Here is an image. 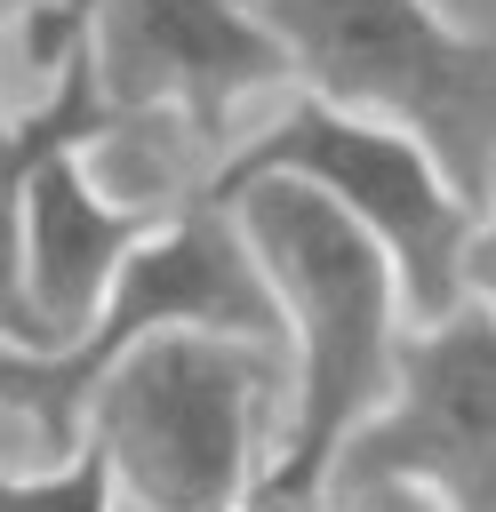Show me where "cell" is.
<instances>
[{
    "label": "cell",
    "mask_w": 496,
    "mask_h": 512,
    "mask_svg": "<svg viewBox=\"0 0 496 512\" xmlns=\"http://www.w3.org/2000/svg\"><path fill=\"white\" fill-rule=\"evenodd\" d=\"M112 128H120V112L104 104V88L88 72V24H80V40L56 56V88H40V104H24V112H0V344L48 352V328L24 296V192H32V176L72 144H112Z\"/></svg>",
    "instance_id": "9"
},
{
    "label": "cell",
    "mask_w": 496,
    "mask_h": 512,
    "mask_svg": "<svg viewBox=\"0 0 496 512\" xmlns=\"http://www.w3.org/2000/svg\"><path fill=\"white\" fill-rule=\"evenodd\" d=\"M384 472L440 488L456 512H496V312L480 296L400 328L392 392L352 424L328 488Z\"/></svg>",
    "instance_id": "7"
},
{
    "label": "cell",
    "mask_w": 496,
    "mask_h": 512,
    "mask_svg": "<svg viewBox=\"0 0 496 512\" xmlns=\"http://www.w3.org/2000/svg\"><path fill=\"white\" fill-rule=\"evenodd\" d=\"M152 328H232V336H264L280 344V312H272V288L232 224V208L216 192H192L176 200L112 272L96 320L40 352V344H0V408L32 424V448L40 464L72 456L80 448V408H88V384L128 352L144 344ZM288 352V344H280Z\"/></svg>",
    "instance_id": "3"
},
{
    "label": "cell",
    "mask_w": 496,
    "mask_h": 512,
    "mask_svg": "<svg viewBox=\"0 0 496 512\" xmlns=\"http://www.w3.org/2000/svg\"><path fill=\"white\" fill-rule=\"evenodd\" d=\"M304 176L312 192H328L352 224H368L400 272V304L408 320H440L464 304V240H472V200L448 184V168L392 120H368V112H344L328 96H304L288 104L280 120H264L256 136H240L208 184H232V176ZM200 184V192H208Z\"/></svg>",
    "instance_id": "5"
},
{
    "label": "cell",
    "mask_w": 496,
    "mask_h": 512,
    "mask_svg": "<svg viewBox=\"0 0 496 512\" xmlns=\"http://www.w3.org/2000/svg\"><path fill=\"white\" fill-rule=\"evenodd\" d=\"M208 192L232 208V224L272 288L280 344H288V432H280L264 488L320 504L336 448L392 392V352L408 328L400 272H392L384 240L368 224H352L304 176L264 168V176L208 184Z\"/></svg>",
    "instance_id": "1"
},
{
    "label": "cell",
    "mask_w": 496,
    "mask_h": 512,
    "mask_svg": "<svg viewBox=\"0 0 496 512\" xmlns=\"http://www.w3.org/2000/svg\"><path fill=\"white\" fill-rule=\"evenodd\" d=\"M88 72L120 120H168L216 160L240 144V104L296 88V64L256 0H88Z\"/></svg>",
    "instance_id": "6"
},
{
    "label": "cell",
    "mask_w": 496,
    "mask_h": 512,
    "mask_svg": "<svg viewBox=\"0 0 496 512\" xmlns=\"http://www.w3.org/2000/svg\"><path fill=\"white\" fill-rule=\"evenodd\" d=\"M160 216H168L160 200L96 184V144H72L32 176V192H24V296H32L40 328H48V352L72 344L96 320L120 256Z\"/></svg>",
    "instance_id": "8"
},
{
    "label": "cell",
    "mask_w": 496,
    "mask_h": 512,
    "mask_svg": "<svg viewBox=\"0 0 496 512\" xmlns=\"http://www.w3.org/2000/svg\"><path fill=\"white\" fill-rule=\"evenodd\" d=\"M304 96L408 128L480 208L496 184V48L432 0H256Z\"/></svg>",
    "instance_id": "4"
},
{
    "label": "cell",
    "mask_w": 496,
    "mask_h": 512,
    "mask_svg": "<svg viewBox=\"0 0 496 512\" xmlns=\"http://www.w3.org/2000/svg\"><path fill=\"white\" fill-rule=\"evenodd\" d=\"M232 512H328V504H312V496H288V488H248Z\"/></svg>",
    "instance_id": "12"
},
{
    "label": "cell",
    "mask_w": 496,
    "mask_h": 512,
    "mask_svg": "<svg viewBox=\"0 0 496 512\" xmlns=\"http://www.w3.org/2000/svg\"><path fill=\"white\" fill-rule=\"evenodd\" d=\"M0 8H8V0H0Z\"/></svg>",
    "instance_id": "13"
},
{
    "label": "cell",
    "mask_w": 496,
    "mask_h": 512,
    "mask_svg": "<svg viewBox=\"0 0 496 512\" xmlns=\"http://www.w3.org/2000/svg\"><path fill=\"white\" fill-rule=\"evenodd\" d=\"M328 512H456L440 488H424V480H344V488H328L320 496Z\"/></svg>",
    "instance_id": "10"
},
{
    "label": "cell",
    "mask_w": 496,
    "mask_h": 512,
    "mask_svg": "<svg viewBox=\"0 0 496 512\" xmlns=\"http://www.w3.org/2000/svg\"><path fill=\"white\" fill-rule=\"evenodd\" d=\"M288 432V352L232 328H152L80 408L120 512H232Z\"/></svg>",
    "instance_id": "2"
},
{
    "label": "cell",
    "mask_w": 496,
    "mask_h": 512,
    "mask_svg": "<svg viewBox=\"0 0 496 512\" xmlns=\"http://www.w3.org/2000/svg\"><path fill=\"white\" fill-rule=\"evenodd\" d=\"M464 296H480L496 312V184H488V200L472 216V240H464Z\"/></svg>",
    "instance_id": "11"
}]
</instances>
